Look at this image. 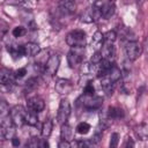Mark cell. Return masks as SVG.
Segmentation results:
<instances>
[{
	"mask_svg": "<svg viewBox=\"0 0 148 148\" xmlns=\"http://www.w3.org/2000/svg\"><path fill=\"white\" fill-rule=\"evenodd\" d=\"M66 43L72 49H84L87 43V35L81 29L72 30L66 36Z\"/></svg>",
	"mask_w": 148,
	"mask_h": 148,
	"instance_id": "6da1fadb",
	"label": "cell"
},
{
	"mask_svg": "<svg viewBox=\"0 0 148 148\" xmlns=\"http://www.w3.org/2000/svg\"><path fill=\"white\" fill-rule=\"evenodd\" d=\"M71 103L67 98H62L59 103V108H58V113H57V120L60 125L67 124V120L71 116Z\"/></svg>",
	"mask_w": 148,
	"mask_h": 148,
	"instance_id": "7a4b0ae2",
	"label": "cell"
},
{
	"mask_svg": "<svg viewBox=\"0 0 148 148\" xmlns=\"http://www.w3.org/2000/svg\"><path fill=\"white\" fill-rule=\"evenodd\" d=\"M25 113L27 110L22 105H15L10 109L9 111V119L15 126H23L25 125L24 119H25Z\"/></svg>",
	"mask_w": 148,
	"mask_h": 148,
	"instance_id": "3957f363",
	"label": "cell"
},
{
	"mask_svg": "<svg viewBox=\"0 0 148 148\" xmlns=\"http://www.w3.org/2000/svg\"><path fill=\"white\" fill-rule=\"evenodd\" d=\"M84 59L83 49H72L67 53V62L71 68H76L82 65Z\"/></svg>",
	"mask_w": 148,
	"mask_h": 148,
	"instance_id": "277c9868",
	"label": "cell"
},
{
	"mask_svg": "<svg viewBox=\"0 0 148 148\" xmlns=\"http://www.w3.org/2000/svg\"><path fill=\"white\" fill-rule=\"evenodd\" d=\"M125 56L128 60H136L142 53V46L138 42H127L125 45Z\"/></svg>",
	"mask_w": 148,
	"mask_h": 148,
	"instance_id": "5b68a950",
	"label": "cell"
},
{
	"mask_svg": "<svg viewBox=\"0 0 148 148\" xmlns=\"http://www.w3.org/2000/svg\"><path fill=\"white\" fill-rule=\"evenodd\" d=\"M92 5L99 9L102 17L106 20L110 18L116 12V6H114V2L112 1H96Z\"/></svg>",
	"mask_w": 148,
	"mask_h": 148,
	"instance_id": "8992f818",
	"label": "cell"
},
{
	"mask_svg": "<svg viewBox=\"0 0 148 148\" xmlns=\"http://www.w3.org/2000/svg\"><path fill=\"white\" fill-rule=\"evenodd\" d=\"M15 125L8 118L0 124V141H5L7 139H12L15 136Z\"/></svg>",
	"mask_w": 148,
	"mask_h": 148,
	"instance_id": "52a82bcc",
	"label": "cell"
},
{
	"mask_svg": "<svg viewBox=\"0 0 148 148\" xmlns=\"http://www.w3.org/2000/svg\"><path fill=\"white\" fill-rule=\"evenodd\" d=\"M102 18V15H101V12L99 9L96 7V6H90L88 7L84 13L82 14L81 16V21L82 22H86V23H92V22H97Z\"/></svg>",
	"mask_w": 148,
	"mask_h": 148,
	"instance_id": "ba28073f",
	"label": "cell"
},
{
	"mask_svg": "<svg viewBox=\"0 0 148 148\" xmlns=\"http://www.w3.org/2000/svg\"><path fill=\"white\" fill-rule=\"evenodd\" d=\"M59 65H60V57L58 54L50 56V58L44 64V73L47 74L49 76H53L57 73Z\"/></svg>",
	"mask_w": 148,
	"mask_h": 148,
	"instance_id": "9c48e42d",
	"label": "cell"
},
{
	"mask_svg": "<svg viewBox=\"0 0 148 148\" xmlns=\"http://www.w3.org/2000/svg\"><path fill=\"white\" fill-rule=\"evenodd\" d=\"M103 104V98L101 96H90V97H86L84 96V99H83V108L87 110V111H95V110H98Z\"/></svg>",
	"mask_w": 148,
	"mask_h": 148,
	"instance_id": "30bf717a",
	"label": "cell"
},
{
	"mask_svg": "<svg viewBox=\"0 0 148 148\" xmlns=\"http://www.w3.org/2000/svg\"><path fill=\"white\" fill-rule=\"evenodd\" d=\"M54 88H56V91L58 94H60V95H68L69 92H72L74 86L67 79H58L56 81Z\"/></svg>",
	"mask_w": 148,
	"mask_h": 148,
	"instance_id": "8fae6325",
	"label": "cell"
},
{
	"mask_svg": "<svg viewBox=\"0 0 148 148\" xmlns=\"http://www.w3.org/2000/svg\"><path fill=\"white\" fill-rule=\"evenodd\" d=\"M27 105H28V109L30 111H34L36 113H38V112H40V111H43L45 109V102L39 96L29 97L28 101H27Z\"/></svg>",
	"mask_w": 148,
	"mask_h": 148,
	"instance_id": "7c38bea8",
	"label": "cell"
},
{
	"mask_svg": "<svg viewBox=\"0 0 148 148\" xmlns=\"http://www.w3.org/2000/svg\"><path fill=\"white\" fill-rule=\"evenodd\" d=\"M22 51H23V57H35L40 52V47L37 43H25L22 45Z\"/></svg>",
	"mask_w": 148,
	"mask_h": 148,
	"instance_id": "4fadbf2b",
	"label": "cell"
},
{
	"mask_svg": "<svg viewBox=\"0 0 148 148\" xmlns=\"http://www.w3.org/2000/svg\"><path fill=\"white\" fill-rule=\"evenodd\" d=\"M101 54H102V59L111 61V62H114V54H116V52H114L113 44H104L103 47H102Z\"/></svg>",
	"mask_w": 148,
	"mask_h": 148,
	"instance_id": "5bb4252c",
	"label": "cell"
},
{
	"mask_svg": "<svg viewBox=\"0 0 148 148\" xmlns=\"http://www.w3.org/2000/svg\"><path fill=\"white\" fill-rule=\"evenodd\" d=\"M75 8H76V5L72 0H62L59 2V9L64 14H73L75 12Z\"/></svg>",
	"mask_w": 148,
	"mask_h": 148,
	"instance_id": "9a60e30c",
	"label": "cell"
},
{
	"mask_svg": "<svg viewBox=\"0 0 148 148\" xmlns=\"http://www.w3.org/2000/svg\"><path fill=\"white\" fill-rule=\"evenodd\" d=\"M7 51L12 56L13 59H20L23 57V51H22V45L17 44H8L7 45Z\"/></svg>",
	"mask_w": 148,
	"mask_h": 148,
	"instance_id": "2e32d148",
	"label": "cell"
},
{
	"mask_svg": "<svg viewBox=\"0 0 148 148\" xmlns=\"http://www.w3.org/2000/svg\"><path fill=\"white\" fill-rule=\"evenodd\" d=\"M60 136H61V141H67V142L72 141V139H73V130L68 124L61 125Z\"/></svg>",
	"mask_w": 148,
	"mask_h": 148,
	"instance_id": "e0dca14e",
	"label": "cell"
},
{
	"mask_svg": "<svg viewBox=\"0 0 148 148\" xmlns=\"http://www.w3.org/2000/svg\"><path fill=\"white\" fill-rule=\"evenodd\" d=\"M124 117V111L117 106H109L106 111V118L110 119H120Z\"/></svg>",
	"mask_w": 148,
	"mask_h": 148,
	"instance_id": "ac0fdd59",
	"label": "cell"
},
{
	"mask_svg": "<svg viewBox=\"0 0 148 148\" xmlns=\"http://www.w3.org/2000/svg\"><path fill=\"white\" fill-rule=\"evenodd\" d=\"M103 34L101 32V31H96L94 35H92V38H91V46L96 50V51H98V49H101L102 47V45H103Z\"/></svg>",
	"mask_w": 148,
	"mask_h": 148,
	"instance_id": "d6986e66",
	"label": "cell"
},
{
	"mask_svg": "<svg viewBox=\"0 0 148 148\" xmlns=\"http://www.w3.org/2000/svg\"><path fill=\"white\" fill-rule=\"evenodd\" d=\"M135 134L138 135V138L140 140H142V141L146 140L147 136H148V126H147V124L146 123L139 124L135 128Z\"/></svg>",
	"mask_w": 148,
	"mask_h": 148,
	"instance_id": "ffe728a7",
	"label": "cell"
},
{
	"mask_svg": "<svg viewBox=\"0 0 148 148\" xmlns=\"http://www.w3.org/2000/svg\"><path fill=\"white\" fill-rule=\"evenodd\" d=\"M24 123L29 126H36L38 124V116L36 112L34 111H28L27 110V113H25V119H24Z\"/></svg>",
	"mask_w": 148,
	"mask_h": 148,
	"instance_id": "44dd1931",
	"label": "cell"
},
{
	"mask_svg": "<svg viewBox=\"0 0 148 148\" xmlns=\"http://www.w3.org/2000/svg\"><path fill=\"white\" fill-rule=\"evenodd\" d=\"M52 130H53V123H52V120L51 119L45 120L44 124H43V126H42V131H40L42 136L43 138H49L51 135V133H52Z\"/></svg>",
	"mask_w": 148,
	"mask_h": 148,
	"instance_id": "7402d4cb",
	"label": "cell"
},
{
	"mask_svg": "<svg viewBox=\"0 0 148 148\" xmlns=\"http://www.w3.org/2000/svg\"><path fill=\"white\" fill-rule=\"evenodd\" d=\"M117 39V34L114 30H109L103 34V42L104 44H113Z\"/></svg>",
	"mask_w": 148,
	"mask_h": 148,
	"instance_id": "603a6c76",
	"label": "cell"
},
{
	"mask_svg": "<svg viewBox=\"0 0 148 148\" xmlns=\"http://www.w3.org/2000/svg\"><path fill=\"white\" fill-rule=\"evenodd\" d=\"M90 125L87 123V121H81V123H79L77 124V126H76V132L79 133V134H88L89 133V131H90Z\"/></svg>",
	"mask_w": 148,
	"mask_h": 148,
	"instance_id": "cb8c5ba5",
	"label": "cell"
},
{
	"mask_svg": "<svg viewBox=\"0 0 148 148\" xmlns=\"http://www.w3.org/2000/svg\"><path fill=\"white\" fill-rule=\"evenodd\" d=\"M94 95H95V87H94L91 81H88L84 86V89H83V96L90 97V96H94Z\"/></svg>",
	"mask_w": 148,
	"mask_h": 148,
	"instance_id": "d4e9b609",
	"label": "cell"
},
{
	"mask_svg": "<svg viewBox=\"0 0 148 148\" xmlns=\"http://www.w3.org/2000/svg\"><path fill=\"white\" fill-rule=\"evenodd\" d=\"M9 113V105L8 103L0 97V117H5Z\"/></svg>",
	"mask_w": 148,
	"mask_h": 148,
	"instance_id": "484cf974",
	"label": "cell"
},
{
	"mask_svg": "<svg viewBox=\"0 0 148 148\" xmlns=\"http://www.w3.org/2000/svg\"><path fill=\"white\" fill-rule=\"evenodd\" d=\"M118 143H119V134L117 132L112 133L111 136H110V145H109V148H117L118 147Z\"/></svg>",
	"mask_w": 148,
	"mask_h": 148,
	"instance_id": "4316f807",
	"label": "cell"
},
{
	"mask_svg": "<svg viewBox=\"0 0 148 148\" xmlns=\"http://www.w3.org/2000/svg\"><path fill=\"white\" fill-rule=\"evenodd\" d=\"M12 34H13L14 37L18 38V37H22V36H24V35L27 34V29H25L24 27H15V28L13 29Z\"/></svg>",
	"mask_w": 148,
	"mask_h": 148,
	"instance_id": "83f0119b",
	"label": "cell"
},
{
	"mask_svg": "<svg viewBox=\"0 0 148 148\" xmlns=\"http://www.w3.org/2000/svg\"><path fill=\"white\" fill-rule=\"evenodd\" d=\"M7 32H8V24L3 20H0V40L5 37Z\"/></svg>",
	"mask_w": 148,
	"mask_h": 148,
	"instance_id": "f1b7e54d",
	"label": "cell"
},
{
	"mask_svg": "<svg viewBox=\"0 0 148 148\" xmlns=\"http://www.w3.org/2000/svg\"><path fill=\"white\" fill-rule=\"evenodd\" d=\"M25 74H27V68L22 67V68H18V69H16V71L14 72V76H15V80H16V79H22V77H24V76H25Z\"/></svg>",
	"mask_w": 148,
	"mask_h": 148,
	"instance_id": "f546056e",
	"label": "cell"
},
{
	"mask_svg": "<svg viewBox=\"0 0 148 148\" xmlns=\"http://www.w3.org/2000/svg\"><path fill=\"white\" fill-rule=\"evenodd\" d=\"M101 60H102V54H101V51L98 50V51H96V52L92 54V57H91V62H90V64L96 65V64H98Z\"/></svg>",
	"mask_w": 148,
	"mask_h": 148,
	"instance_id": "4dcf8cb0",
	"label": "cell"
},
{
	"mask_svg": "<svg viewBox=\"0 0 148 148\" xmlns=\"http://www.w3.org/2000/svg\"><path fill=\"white\" fill-rule=\"evenodd\" d=\"M124 148H134V141L131 136H128L124 143Z\"/></svg>",
	"mask_w": 148,
	"mask_h": 148,
	"instance_id": "1f68e13d",
	"label": "cell"
},
{
	"mask_svg": "<svg viewBox=\"0 0 148 148\" xmlns=\"http://www.w3.org/2000/svg\"><path fill=\"white\" fill-rule=\"evenodd\" d=\"M10 141H12V145H13L14 147H18V146H20V139H18L17 136H13V138L10 139Z\"/></svg>",
	"mask_w": 148,
	"mask_h": 148,
	"instance_id": "d6a6232c",
	"label": "cell"
},
{
	"mask_svg": "<svg viewBox=\"0 0 148 148\" xmlns=\"http://www.w3.org/2000/svg\"><path fill=\"white\" fill-rule=\"evenodd\" d=\"M59 148H71V143L67 141H60L59 142Z\"/></svg>",
	"mask_w": 148,
	"mask_h": 148,
	"instance_id": "836d02e7",
	"label": "cell"
},
{
	"mask_svg": "<svg viewBox=\"0 0 148 148\" xmlns=\"http://www.w3.org/2000/svg\"><path fill=\"white\" fill-rule=\"evenodd\" d=\"M50 146H49V142H47V140H45V139H43L42 140V148H49Z\"/></svg>",
	"mask_w": 148,
	"mask_h": 148,
	"instance_id": "e575fe53",
	"label": "cell"
}]
</instances>
